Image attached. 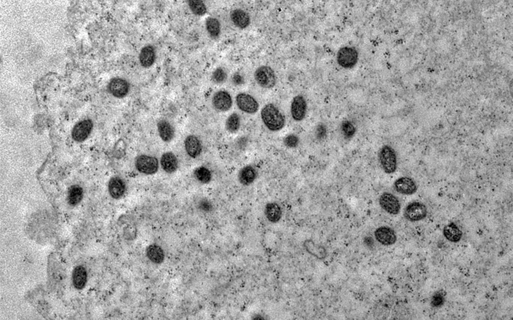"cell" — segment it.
Segmentation results:
<instances>
[{"mask_svg": "<svg viewBox=\"0 0 513 320\" xmlns=\"http://www.w3.org/2000/svg\"><path fill=\"white\" fill-rule=\"evenodd\" d=\"M261 116L264 125L271 132H278L284 127V116L279 109L272 103L265 105L262 108Z\"/></svg>", "mask_w": 513, "mask_h": 320, "instance_id": "1", "label": "cell"}, {"mask_svg": "<svg viewBox=\"0 0 513 320\" xmlns=\"http://www.w3.org/2000/svg\"><path fill=\"white\" fill-rule=\"evenodd\" d=\"M379 162L385 173L391 174L397 170V154L393 148L390 146H384L379 153Z\"/></svg>", "mask_w": 513, "mask_h": 320, "instance_id": "2", "label": "cell"}, {"mask_svg": "<svg viewBox=\"0 0 513 320\" xmlns=\"http://www.w3.org/2000/svg\"><path fill=\"white\" fill-rule=\"evenodd\" d=\"M257 84L262 88L270 89L275 86L276 75L275 72L269 66H261L257 68L254 74Z\"/></svg>", "mask_w": 513, "mask_h": 320, "instance_id": "3", "label": "cell"}, {"mask_svg": "<svg viewBox=\"0 0 513 320\" xmlns=\"http://www.w3.org/2000/svg\"><path fill=\"white\" fill-rule=\"evenodd\" d=\"M358 51L355 48L344 47L339 50L337 60L342 68L349 69L354 67L358 61Z\"/></svg>", "mask_w": 513, "mask_h": 320, "instance_id": "4", "label": "cell"}, {"mask_svg": "<svg viewBox=\"0 0 513 320\" xmlns=\"http://www.w3.org/2000/svg\"><path fill=\"white\" fill-rule=\"evenodd\" d=\"M136 167L140 173L152 175L159 169V162L156 158L147 155H142L136 159Z\"/></svg>", "mask_w": 513, "mask_h": 320, "instance_id": "5", "label": "cell"}, {"mask_svg": "<svg viewBox=\"0 0 513 320\" xmlns=\"http://www.w3.org/2000/svg\"><path fill=\"white\" fill-rule=\"evenodd\" d=\"M427 215V208L425 204L419 201H414L409 203L404 211L405 219L413 222L425 219Z\"/></svg>", "mask_w": 513, "mask_h": 320, "instance_id": "6", "label": "cell"}, {"mask_svg": "<svg viewBox=\"0 0 513 320\" xmlns=\"http://www.w3.org/2000/svg\"><path fill=\"white\" fill-rule=\"evenodd\" d=\"M236 103L238 108L246 114H255L259 110V103L248 94H239L236 97Z\"/></svg>", "mask_w": 513, "mask_h": 320, "instance_id": "7", "label": "cell"}, {"mask_svg": "<svg viewBox=\"0 0 513 320\" xmlns=\"http://www.w3.org/2000/svg\"><path fill=\"white\" fill-rule=\"evenodd\" d=\"M214 108L219 112H227L230 110L233 104L232 98L228 92L220 90L215 93L212 98Z\"/></svg>", "mask_w": 513, "mask_h": 320, "instance_id": "8", "label": "cell"}, {"mask_svg": "<svg viewBox=\"0 0 513 320\" xmlns=\"http://www.w3.org/2000/svg\"><path fill=\"white\" fill-rule=\"evenodd\" d=\"M379 204L383 210L391 215H397L401 210V204L397 197L388 192L381 196Z\"/></svg>", "mask_w": 513, "mask_h": 320, "instance_id": "9", "label": "cell"}, {"mask_svg": "<svg viewBox=\"0 0 513 320\" xmlns=\"http://www.w3.org/2000/svg\"><path fill=\"white\" fill-rule=\"evenodd\" d=\"M307 102L303 96H296L291 105V114L293 119L297 122L304 119L307 113Z\"/></svg>", "mask_w": 513, "mask_h": 320, "instance_id": "10", "label": "cell"}, {"mask_svg": "<svg viewBox=\"0 0 513 320\" xmlns=\"http://www.w3.org/2000/svg\"><path fill=\"white\" fill-rule=\"evenodd\" d=\"M394 188L398 193L403 195H412L417 190V186L410 177H402L394 183Z\"/></svg>", "mask_w": 513, "mask_h": 320, "instance_id": "11", "label": "cell"}, {"mask_svg": "<svg viewBox=\"0 0 513 320\" xmlns=\"http://www.w3.org/2000/svg\"><path fill=\"white\" fill-rule=\"evenodd\" d=\"M93 127V123L90 120H83L77 123L72 131V137L77 142H83L90 135Z\"/></svg>", "mask_w": 513, "mask_h": 320, "instance_id": "12", "label": "cell"}, {"mask_svg": "<svg viewBox=\"0 0 513 320\" xmlns=\"http://www.w3.org/2000/svg\"><path fill=\"white\" fill-rule=\"evenodd\" d=\"M376 240L383 246L393 245L397 241V236L393 229L389 227H380L375 232Z\"/></svg>", "mask_w": 513, "mask_h": 320, "instance_id": "13", "label": "cell"}, {"mask_svg": "<svg viewBox=\"0 0 513 320\" xmlns=\"http://www.w3.org/2000/svg\"><path fill=\"white\" fill-rule=\"evenodd\" d=\"M184 146L187 153L192 158H197L202 152V144L194 135H190L185 139Z\"/></svg>", "mask_w": 513, "mask_h": 320, "instance_id": "14", "label": "cell"}, {"mask_svg": "<svg viewBox=\"0 0 513 320\" xmlns=\"http://www.w3.org/2000/svg\"><path fill=\"white\" fill-rule=\"evenodd\" d=\"M109 91L116 98H123L128 94L129 83L125 79L114 78L109 82Z\"/></svg>", "mask_w": 513, "mask_h": 320, "instance_id": "15", "label": "cell"}, {"mask_svg": "<svg viewBox=\"0 0 513 320\" xmlns=\"http://www.w3.org/2000/svg\"><path fill=\"white\" fill-rule=\"evenodd\" d=\"M157 131L159 136L164 142H170L175 137V129L169 122L162 120L157 123Z\"/></svg>", "mask_w": 513, "mask_h": 320, "instance_id": "16", "label": "cell"}, {"mask_svg": "<svg viewBox=\"0 0 513 320\" xmlns=\"http://www.w3.org/2000/svg\"><path fill=\"white\" fill-rule=\"evenodd\" d=\"M257 177V171L253 166H246L239 172L238 179L243 186H249L255 182Z\"/></svg>", "mask_w": 513, "mask_h": 320, "instance_id": "17", "label": "cell"}, {"mask_svg": "<svg viewBox=\"0 0 513 320\" xmlns=\"http://www.w3.org/2000/svg\"><path fill=\"white\" fill-rule=\"evenodd\" d=\"M161 166L166 173H174L178 168V160L172 152H166L161 158Z\"/></svg>", "mask_w": 513, "mask_h": 320, "instance_id": "18", "label": "cell"}, {"mask_svg": "<svg viewBox=\"0 0 513 320\" xmlns=\"http://www.w3.org/2000/svg\"><path fill=\"white\" fill-rule=\"evenodd\" d=\"M231 22L235 26L240 29H245L249 26L250 17L249 14L241 9L233 10L230 14Z\"/></svg>", "mask_w": 513, "mask_h": 320, "instance_id": "19", "label": "cell"}, {"mask_svg": "<svg viewBox=\"0 0 513 320\" xmlns=\"http://www.w3.org/2000/svg\"><path fill=\"white\" fill-rule=\"evenodd\" d=\"M265 215L269 222L275 223L279 222L282 217V210L278 203H268L265 207Z\"/></svg>", "mask_w": 513, "mask_h": 320, "instance_id": "20", "label": "cell"}, {"mask_svg": "<svg viewBox=\"0 0 513 320\" xmlns=\"http://www.w3.org/2000/svg\"><path fill=\"white\" fill-rule=\"evenodd\" d=\"M155 59L156 53L152 46H146L142 48L140 54V62L143 67H151L154 64Z\"/></svg>", "mask_w": 513, "mask_h": 320, "instance_id": "21", "label": "cell"}, {"mask_svg": "<svg viewBox=\"0 0 513 320\" xmlns=\"http://www.w3.org/2000/svg\"><path fill=\"white\" fill-rule=\"evenodd\" d=\"M108 188L111 196L115 199H118L125 194L126 186L123 179L120 177H115L109 182Z\"/></svg>", "mask_w": 513, "mask_h": 320, "instance_id": "22", "label": "cell"}, {"mask_svg": "<svg viewBox=\"0 0 513 320\" xmlns=\"http://www.w3.org/2000/svg\"><path fill=\"white\" fill-rule=\"evenodd\" d=\"M146 254L148 259L154 264H162L165 260L164 251L157 244H151L148 246Z\"/></svg>", "mask_w": 513, "mask_h": 320, "instance_id": "23", "label": "cell"}, {"mask_svg": "<svg viewBox=\"0 0 513 320\" xmlns=\"http://www.w3.org/2000/svg\"><path fill=\"white\" fill-rule=\"evenodd\" d=\"M303 246L307 252L319 260H323L327 257L326 249L323 246L315 243L313 240H306L303 244Z\"/></svg>", "mask_w": 513, "mask_h": 320, "instance_id": "24", "label": "cell"}, {"mask_svg": "<svg viewBox=\"0 0 513 320\" xmlns=\"http://www.w3.org/2000/svg\"><path fill=\"white\" fill-rule=\"evenodd\" d=\"M72 277H73V284L74 287H75L76 289H83L85 286H86L87 277H88L86 270L85 269V268L83 267V266H77V267L75 268L73 270Z\"/></svg>", "mask_w": 513, "mask_h": 320, "instance_id": "25", "label": "cell"}, {"mask_svg": "<svg viewBox=\"0 0 513 320\" xmlns=\"http://www.w3.org/2000/svg\"><path fill=\"white\" fill-rule=\"evenodd\" d=\"M443 234L446 239L454 243L460 241L463 236L461 229L454 223H449L444 227Z\"/></svg>", "mask_w": 513, "mask_h": 320, "instance_id": "26", "label": "cell"}, {"mask_svg": "<svg viewBox=\"0 0 513 320\" xmlns=\"http://www.w3.org/2000/svg\"><path fill=\"white\" fill-rule=\"evenodd\" d=\"M83 190L78 185H74L69 189L68 194V203L71 206H76L82 200Z\"/></svg>", "mask_w": 513, "mask_h": 320, "instance_id": "27", "label": "cell"}, {"mask_svg": "<svg viewBox=\"0 0 513 320\" xmlns=\"http://www.w3.org/2000/svg\"><path fill=\"white\" fill-rule=\"evenodd\" d=\"M207 33L213 38H218L221 34V24L216 18L209 17L205 22Z\"/></svg>", "mask_w": 513, "mask_h": 320, "instance_id": "28", "label": "cell"}, {"mask_svg": "<svg viewBox=\"0 0 513 320\" xmlns=\"http://www.w3.org/2000/svg\"><path fill=\"white\" fill-rule=\"evenodd\" d=\"M194 175L198 182L201 183V184H208L212 181V172L208 168H205L204 166H200V167L196 168L194 172Z\"/></svg>", "mask_w": 513, "mask_h": 320, "instance_id": "29", "label": "cell"}, {"mask_svg": "<svg viewBox=\"0 0 513 320\" xmlns=\"http://www.w3.org/2000/svg\"><path fill=\"white\" fill-rule=\"evenodd\" d=\"M241 125V118L240 115L237 113H233L227 118L225 122V128L229 132L235 133L238 132Z\"/></svg>", "mask_w": 513, "mask_h": 320, "instance_id": "30", "label": "cell"}, {"mask_svg": "<svg viewBox=\"0 0 513 320\" xmlns=\"http://www.w3.org/2000/svg\"><path fill=\"white\" fill-rule=\"evenodd\" d=\"M188 5L191 11L196 16H202L207 13V7L204 2L200 0H190Z\"/></svg>", "mask_w": 513, "mask_h": 320, "instance_id": "31", "label": "cell"}, {"mask_svg": "<svg viewBox=\"0 0 513 320\" xmlns=\"http://www.w3.org/2000/svg\"><path fill=\"white\" fill-rule=\"evenodd\" d=\"M341 129H342V134L344 138L347 139L353 138L356 131L355 125L349 121L342 122L341 125Z\"/></svg>", "mask_w": 513, "mask_h": 320, "instance_id": "32", "label": "cell"}, {"mask_svg": "<svg viewBox=\"0 0 513 320\" xmlns=\"http://www.w3.org/2000/svg\"><path fill=\"white\" fill-rule=\"evenodd\" d=\"M227 78L225 70L222 68H217L213 73L212 79L213 82L216 84H223Z\"/></svg>", "mask_w": 513, "mask_h": 320, "instance_id": "33", "label": "cell"}, {"mask_svg": "<svg viewBox=\"0 0 513 320\" xmlns=\"http://www.w3.org/2000/svg\"><path fill=\"white\" fill-rule=\"evenodd\" d=\"M299 138H298L296 135L294 134L289 135V136L286 137L284 140L285 145L288 146L289 148L297 147L298 144H299Z\"/></svg>", "mask_w": 513, "mask_h": 320, "instance_id": "34", "label": "cell"}, {"mask_svg": "<svg viewBox=\"0 0 513 320\" xmlns=\"http://www.w3.org/2000/svg\"><path fill=\"white\" fill-rule=\"evenodd\" d=\"M444 301V295L440 292H438V293L435 294L433 295L432 300H431V305H432V306L437 308V307L442 306L443 304Z\"/></svg>", "mask_w": 513, "mask_h": 320, "instance_id": "35", "label": "cell"}, {"mask_svg": "<svg viewBox=\"0 0 513 320\" xmlns=\"http://www.w3.org/2000/svg\"><path fill=\"white\" fill-rule=\"evenodd\" d=\"M199 208L200 210L203 211V212H209V211L212 210V206L209 201L204 199V200L200 201Z\"/></svg>", "mask_w": 513, "mask_h": 320, "instance_id": "36", "label": "cell"}, {"mask_svg": "<svg viewBox=\"0 0 513 320\" xmlns=\"http://www.w3.org/2000/svg\"><path fill=\"white\" fill-rule=\"evenodd\" d=\"M233 84L240 86V85H242L244 83V78H243L242 75L239 74H236L233 76Z\"/></svg>", "mask_w": 513, "mask_h": 320, "instance_id": "37", "label": "cell"}, {"mask_svg": "<svg viewBox=\"0 0 513 320\" xmlns=\"http://www.w3.org/2000/svg\"><path fill=\"white\" fill-rule=\"evenodd\" d=\"M326 133L325 127H323V125H318V132H317V136L319 138H323V136H325Z\"/></svg>", "mask_w": 513, "mask_h": 320, "instance_id": "38", "label": "cell"}]
</instances>
